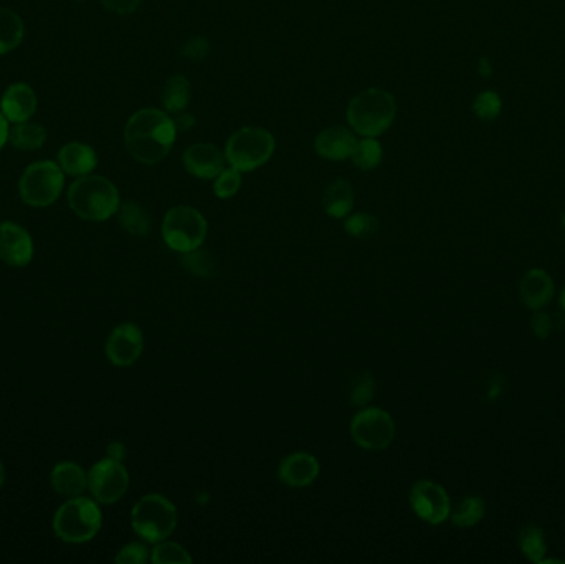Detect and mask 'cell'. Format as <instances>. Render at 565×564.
Here are the masks:
<instances>
[{
	"label": "cell",
	"mask_w": 565,
	"mask_h": 564,
	"mask_svg": "<svg viewBox=\"0 0 565 564\" xmlns=\"http://www.w3.org/2000/svg\"><path fill=\"white\" fill-rule=\"evenodd\" d=\"M174 120L156 108H144L134 113L124 128V143L128 153L141 164H157L167 158L176 143Z\"/></svg>",
	"instance_id": "1"
},
{
	"label": "cell",
	"mask_w": 565,
	"mask_h": 564,
	"mask_svg": "<svg viewBox=\"0 0 565 564\" xmlns=\"http://www.w3.org/2000/svg\"><path fill=\"white\" fill-rule=\"evenodd\" d=\"M68 204L80 219L105 222L121 206L118 187L103 176H81L68 189Z\"/></svg>",
	"instance_id": "2"
},
{
	"label": "cell",
	"mask_w": 565,
	"mask_h": 564,
	"mask_svg": "<svg viewBox=\"0 0 565 564\" xmlns=\"http://www.w3.org/2000/svg\"><path fill=\"white\" fill-rule=\"evenodd\" d=\"M397 105L394 96L382 88L357 93L347 106V123L362 138H379L394 123Z\"/></svg>",
	"instance_id": "3"
},
{
	"label": "cell",
	"mask_w": 565,
	"mask_h": 564,
	"mask_svg": "<svg viewBox=\"0 0 565 564\" xmlns=\"http://www.w3.org/2000/svg\"><path fill=\"white\" fill-rule=\"evenodd\" d=\"M103 515L96 502L85 497H73L58 508L53 517V530L60 540L72 545L91 541L98 535Z\"/></svg>",
	"instance_id": "4"
},
{
	"label": "cell",
	"mask_w": 565,
	"mask_h": 564,
	"mask_svg": "<svg viewBox=\"0 0 565 564\" xmlns=\"http://www.w3.org/2000/svg\"><path fill=\"white\" fill-rule=\"evenodd\" d=\"M275 148V138L270 131L245 126L228 138L225 158L228 166L238 169L240 173H250L265 166L275 153Z\"/></svg>",
	"instance_id": "5"
},
{
	"label": "cell",
	"mask_w": 565,
	"mask_h": 564,
	"mask_svg": "<svg viewBox=\"0 0 565 564\" xmlns=\"http://www.w3.org/2000/svg\"><path fill=\"white\" fill-rule=\"evenodd\" d=\"M131 525L136 535L156 545L167 540L177 526V508L169 498L151 493L141 498L131 512Z\"/></svg>",
	"instance_id": "6"
},
{
	"label": "cell",
	"mask_w": 565,
	"mask_h": 564,
	"mask_svg": "<svg viewBox=\"0 0 565 564\" xmlns=\"http://www.w3.org/2000/svg\"><path fill=\"white\" fill-rule=\"evenodd\" d=\"M207 220L189 206L172 207L162 222V237L167 247L181 254L200 249L207 237Z\"/></svg>",
	"instance_id": "7"
},
{
	"label": "cell",
	"mask_w": 565,
	"mask_h": 564,
	"mask_svg": "<svg viewBox=\"0 0 565 564\" xmlns=\"http://www.w3.org/2000/svg\"><path fill=\"white\" fill-rule=\"evenodd\" d=\"M65 186V173L58 163L38 161L30 164L20 177L22 201L32 207H48L57 201Z\"/></svg>",
	"instance_id": "8"
},
{
	"label": "cell",
	"mask_w": 565,
	"mask_h": 564,
	"mask_svg": "<svg viewBox=\"0 0 565 564\" xmlns=\"http://www.w3.org/2000/svg\"><path fill=\"white\" fill-rule=\"evenodd\" d=\"M351 437L361 449H387L395 439L394 419L379 407L362 409L352 419Z\"/></svg>",
	"instance_id": "9"
},
{
	"label": "cell",
	"mask_w": 565,
	"mask_h": 564,
	"mask_svg": "<svg viewBox=\"0 0 565 564\" xmlns=\"http://www.w3.org/2000/svg\"><path fill=\"white\" fill-rule=\"evenodd\" d=\"M88 488L96 502L113 505L126 495L129 474L121 460L103 459L88 472Z\"/></svg>",
	"instance_id": "10"
},
{
	"label": "cell",
	"mask_w": 565,
	"mask_h": 564,
	"mask_svg": "<svg viewBox=\"0 0 565 564\" xmlns=\"http://www.w3.org/2000/svg\"><path fill=\"white\" fill-rule=\"evenodd\" d=\"M144 349L143 331L134 323L116 326L106 341V356L118 368L133 366Z\"/></svg>",
	"instance_id": "11"
},
{
	"label": "cell",
	"mask_w": 565,
	"mask_h": 564,
	"mask_svg": "<svg viewBox=\"0 0 565 564\" xmlns=\"http://www.w3.org/2000/svg\"><path fill=\"white\" fill-rule=\"evenodd\" d=\"M410 507L417 517L432 525H437L448 517L450 500L440 485L422 480V482L415 483L410 492Z\"/></svg>",
	"instance_id": "12"
},
{
	"label": "cell",
	"mask_w": 565,
	"mask_h": 564,
	"mask_svg": "<svg viewBox=\"0 0 565 564\" xmlns=\"http://www.w3.org/2000/svg\"><path fill=\"white\" fill-rule=\"evenodd\" d=\"M34 259V240L22 225L0 224V260L10 267H27Z\"/></svg>",
	"instance_id": "13"
},
{
	"label": "cell",
	"mask_w": 565,
	"mask_h": 564,
	"mask_svg": "<svg viewBox=\"0 0 565 564\" xmlns=\"http://www.w3.org/2000/svg\"><path fill=\"white\" fill-rule=\"evenodd\" d=\"M182 163L190 176L199 177V179H215L227 168L225 151L210 143H197L189 146L184 151Z\"/></svg>",
	"instance_id": "14"
},
{
	"label": "cell",
	"mask_w": 565,
	"mask_h": 564,
	"mask_svg": "<svg viewBox=\"0 0 565 564\" xmlns=\"http://www.w3.org/2000/svg\"><path fill=\"white\" fill-rule=\"evenodd\" d=\"M359 139L356 138V133L344 128V126H331L314 139V149L318 156L328 161H344V159L351 158L356 144Z\"/></svg>",
	"instance_id": "15"
},
{
	"label": "cell",
	"mask_w": 565,
	"mask_h": 564,
	"mask_svg": "<svg viewBox=\"0 0 565 564\" xmlns=\"http://www.w3.org/2000/svg\"><path fill=\"white\" fill-rule=\"evenodd\" d=\"M38 100L35 91L27 83L10 85L0 100V111L9 123H24L37 111Z\"/></svg>",
	"instance_id": "16"
},
{
	"label": "cell",
	"mask_w": 565,
	"mask_h": 564,
	"mask_svg": "<svg viewBox=\"0 0 565 564\" xmlns=\"http://www.w3.org/2000/svg\"><path fill=\"white\" fill-rule=\"evenodd\" d=\"M319 462L308 452H295L281 460L278 477L291 488L309 487L318 478Z\"/></svg>",
	"instance_id": "17"
},
{
	"label": "cell",
	"mask_w": 565,
	"mask_h": 564,
	"mask_svg": "<svg viewBox=\"0 0 565 564\" xmlns=\"http://www.w3.org/2000/svg\"><path fill=\"white\" fill-rule=\"evenodd\" d=\"M58 166L68 176H88L98 166V156L88 144L73 141L58 151Z\"/></svg>",
	"instance_id": "18"
},
{
	"label": "cell",
	"mask_w": 565,
	"mask_h": 564,
	"mask_svg": "<svg viewBox=\"0 0 565 564\" xmlns=\"http://www.w3.org/2000/svg\"><path fill=\"white\" fill-rule=\"evenodd\" d=\"M50 483L63 497H80L88 488V474L75 462H60L53 467Z\"/></svg>",
	"instance_id": "19"
},
{
	"label": "cell",
	"mask_w": 565,
	"mask_h": 564,
	"mask_svg": "<svg viewBox=\"0 0 565 564\" xmlns=\"http://www.w3.org/2000/svg\"><path fill=\"white\" fill-rule=\"evenodd\" d=\"M354 207V191L346 179L331 182L323 196V209L329 217L344 219Z\"/></svg>",
	"instance_id": "20"
},
{
	"label": "cell",
	"mask_w": 565,
	"mask_h": 564,
	"mask_svg": "<svg viewBox=\"0 0 565 564\" xmlns=\"http://www.w3.org/2000/svg\"><path fill=\"white\" fill-rule=\"evenodd\" d=\"M25 25L14 10L0 7V55L12 52L24 40Z\"/></svg>",
	"instance_id": "21"
},
{
	"label": "cell",
	"mask_w": 565,
	"mask_h": 564,
	"mask_svg": "<svg viewBox=\"0 0 565 564\" xmlns=\"http://www.w3.org/2000/svg\"><path fill=\"white\" fill-rule=\"evenodd\" d=\"M9 141L20 151H35L42 148L47 141V131L38 123H15L9 131Z\"/></svg>",
	"instance_id": "22"
},
{
	"label": "cell",
	"mask_w": 565,
	"mask_h": 564,
	"mask_svg": "<svg viewBox=\"0 0 565 564\" xmlns=\"http://www.w3.org/2000/svg\"><path fill=\"white\" fill-rule=\"evenodd\" d=\"M190 101V82L184 75H172L162 90V106L169 113L186 111Z\"/></svg>",
	"instance_id": "23"
},
{
	"label": "cell",
	"mask_w": 565,
	"mask_h": 564,
	"mask_svg": "<svg viewBox=\"0 0 565 564\" xmlns=\"http://www.w3.org/2000/svg\"><path fill=\"white\" fill-rule=\"evenodd\" d=\"M119 222L129 234L146 235L151 229V219L148 212L144 211L143 206H139L138 202L128 201L119 206L118 212Z\"/></svg>",
	"instance_id": "24"
},
{
	"label": "cell",
	"mask_w": 565,
	"mask_h": 564,
	"mask_svg": "<svg viewBox=\"0 0 565 564\" xmlns=\"http://www.w3.org/2000/svg\"><path fill=\"white\" fill-rule=\"evenodd\" d=\"M382 156H384L382 144L377 138H362L361 141H357L351 159L354 166L361 171H372L379 166Z\"/></svg>",
	"instance_id": "25"
},
{
	"label": "cell",
	"mask_w": 565,
	"mask_h": 564,
	"mask_svg": "<svg viewBox=\"0 0 565 564\" xmlns=\"http://www.w3.org/2000/svg\"><path fill=\"white\" fill-rule=\"evenodd\" d=\"M151 561L154 564H189L192 563V556L179 543L164 540L156 543V548L152 550Z\"/></svg>",
	"instance_id": "26"
},
{
	"label": "cell",
	"mask_w": 565,
	"mask_h": 564,
	"mask_svg": "<svg viewBox=\"0 0 565 564\" xmlns=\"http://www.w3.org/2000/svg\"><path fill=\"white\" fill-rule=\"evenodd\" d=\"M344 229L347 234L356 237V239H371L379 230V220L377 217L367 214V212H359L354 216L347 217L344 222Z\"/></svg>",
	"instance_id": "27"
},
{
	"label": "cell",
	"mask_w": 565,
	"mask_h": 564,
	"mask_svg": "<svg viewBox=\"0 0 565 564\" xmlns=\"http://www.w3.org/2000/svg\"><path fill=\"white\" fill-rule=\"evenodd\" d=\"M242 174L238 169L232 168V166L225 168L214 179L215 196L219 197V199H230V197L235 196L240 191V187H242Z\"/></svg>",
	"instance_id": "28"
},
{
	"label": "cell",
	"mask_w": 565,
	"mask_h": 564,
	"mask_svg": "<svg viewBox=\"0 0 565 564\" xmlns=\"http://www.w3.org/2000/svg\"><path fill=\"white\" fill-rule=\"evenodd\" d=\"M184 265L189 268L190 272L199 277H210L215 273V262L207 252H200L199 249L189 254H184Z\"/></svg>",
	"instance_id": "29"
},
{
	"label": "cell",
	"mask_w": 565,
	"mask_h": 564,
	"mask_svg": "<svg viewBox=\"0 0 565 564\" xmlns=\"http://www.w3.org/2000/svg\"><path fill=\"white\" fill-rule=\"evenodd\" d=\"M376 383L369 373H362L352 384L351 402L354 406H366L367 402L374 397Z\"/></svg>",
	"instance_id": "30"
},
{
	"label": "cell",
	"mask_w": 565,
	"mask_h": 564,
	"mask_svg": "<svg viewBox=\"0 0 565 564\" xmlns=\"http://www.w3.org/2000/svg\"><path fill=\"white\" fill-rule=\"evenodd\" d=\"M473 108H475V113L480 116L481 120H494L501 111V100L494 91H483L476 98Z\"/></svg>",
	"instance_id": "31"
},
{
	"label": "cell",
	"mask_w": 565,
	"mask_h": 564,
	"mask_svg": "<svg viewBox=\"0 0 565 564\" xmlns=\"http://www.w3.org/2000/svg\"><path fill=\"white\" fill-rule=\"evenodd\" d=\"M148 560L149 550L143 543H129L114 558L118 564H144Z\"/></svg>",
	"instance_id": "32"
},
{
	"label": "cell",
	"mask_w": 565,
	"mask_h": 564,
	"mask_svg": "<svg viewBox=\"0 0 565 564\" xmlns=\"http://www.w3.org/2000/svg\"><path fill=\"white\" fill-rule=\"evenodd\" d=\"M181 53L182 57L187 58V60L200 62L210 53L209 40L205 39V37H194V39L187 40L184 47H182Z\"/></svg>",
	"instance_id": "33"
},
{
	"label": "cell",
	"mask_w": 565,
	"mask_h": 564,
	"mask_svg": "<svg viewBox=\"0 0 565 564\" xmlns=\"http://www.w3.org/2000/svg\"><path fill=\"white\" fill-rule=\"evenodd\" d=\"M106 9L118 15L133 14L138 9L141 0H101Z\"/></svg>",
	"instance_id": "34"
},
{
	"label": "cell",
	"mask_w": 565,
	"mask_h": 564,
	"mask_svg": "<svg viewBox=\"0 0 565 564\" xmlns=\"http://www.w3.org/2000/svg\"><path fill=\"white\" fill-rule=\"evenodd\" d=\"M476 502H466L456 512L455 521L458 525H468L476 520Z\"/></svg>",
	"instance_id": "35"
},
{
	"label": "cell",
	"mask_w": 565,
	"mask_h": 564,
	"mask_svg": "<svg viewBox=\"0 0 565 564\" xmlns=\"http://www.w3.org/2000/svg\"><path fill=\"white\" fill-rule=\"evenodd\" d=\"M174 125H176L177 133H186V131L192 130L195 126V116L189 115L186 111L182 113H177V118L174 120Z\"/></svg>",
	"instance_id": "36"
},
{
	"label": "cell",
	"mask_w": 565,
	"mask_h": 564,
	"mask_svg": "<svg viewBox=\"0 0 565 564\" xmlns=\"http://www.w3.org/2000/svg\"><path fill=\"white\" fill-rule=\"evenodd\" d=\"M9 121L2 115V111H0V149L4 148L5 143L9 141Z\"/></svg>",
	"instance_id": "37"
},
{
	"label": "cell",
	"mask_w": 565,
	"mask_h": 564,
	"mask_svg": "<svg viewBox=\"0 0 565 564\" xmlns=\"http://www.w3.org/2000/svg\"><path fill=\"white\" fill-rule=\"evenodd\" d=\"M124 454H126L124 445L119 444V442H113V444H110V447H108V457H110V459L121 460Z\"/></svg>",
	"instance_id": "38"
},
{
	"label": "cell",
	"mask_w": 565,
	"mask_h": 564,
	"mask_svg": "<svg viewBox=\"0 0 565 564\" xmlns=\"http://www.w3.org/2000/svg\"><path fill=\"white\" fill-rule=\"evenodd\" d=\"M4 480H5V469H4V465H2V462H0V488H2V485H4Z\"/></svg>",
	"instance_id": "39"
},
{
	"label": "cell",
	"mask_w": 565,
	"mask_h": 564,
	"mask_svg": "<svg viewBox=\"0 0 565 564\" xmlns=\"http://www.w3.org/2000/svg\"><path fill=\"white\" fill-rule=\"evenodd\" d=\"M78 2H81V0H78Z\"/></svg>",
	"instance_id": "40"
}]
</instances>
